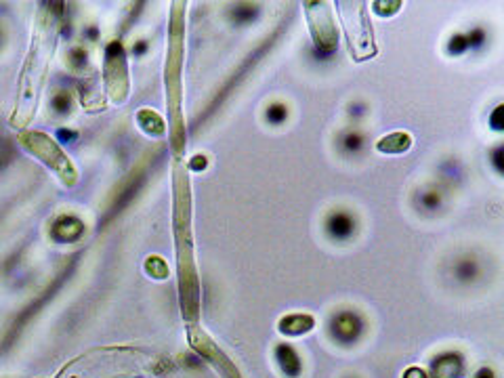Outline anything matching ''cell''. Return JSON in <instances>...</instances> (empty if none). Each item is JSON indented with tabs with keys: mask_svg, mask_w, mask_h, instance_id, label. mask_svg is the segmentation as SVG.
I'll return each mask as SVG.
<instances>
[{
	"mask_svg": "<svg viewBox=\"0 0 504 378\" xmlns=\"http://www.w3.org/2000/svg\"><path fill=\"white\" fill-rule=\"evenodd\" d=\"M328 231L332 238L336 240H343V238H349L353 233V219L349 214H343V212H336L332 214L330 221H328Z\"/></svg>",
	"mask_w": 504,
	"mask_h": 378,
	"instance_id": "2",
	"label": "cell"
},
{
	"mask_svg": "<svg viewBox=\"0 0 504 378\" xmlns=\"http://www.w3.org/2000/svg\"><path fill=\"white\" fill-rule=\"evenodd\" d=\"M422 202H425V204L428 206V208H433L435 204H439V198H437V196H427L425 200H422Z\"/></svg>",
	"mask_w": 504,
	"mask_h": 378,
	"instance_id": "8",
	"label": "cell"
},
{
	"mask_svg": "<svg viewBox=\"0 0 504 378\" xmlns=\"http://www.w3.org/2000/svg\"><path fill=\"white\" fill-rule=\"evenodd\" d=\"M267 118H269L271 122H281L286 118V107L284 105H273L269 107V112H267Z\"/></svg>",
	"mask_w": 504,
	"mask_h": 378,
	"instance_id": "5",
	"label": "cell"
},
{
	"mask_svg": "<svg viewBox=\"0 0 504 378\" xmlns=\"http://www.w3.org/2000/svg\"><path fill=\"white\" fill-rule=\"evenodd\" d=\"M359 147H361V137L357 132H351V135L345 137V150L355 151V150H359Z\"/></svg>",
	"mask_w": 504,
	"mask_h": 378,
	"instance_id": "6",
	"label": "cell"
},
{
	"mask_svg": "<svg viewBox=\"0 0 504 378\" xmlns=\"http://www.w3.org/2000/svg\"><path fill=\"white\" fill-rule=\"evenodd\" d=\"M456 368H458V361L454 357H448V359L437 361L435 372H437V376H439V378H452V376H454V372H456Z\"/></svg>",
	"mask_w": 504,
	"mask_h": 378,
	"instance_id": "4",
	"label": "cell"
},
{
	"mask_svg": "<svg viewBox=\"0 0 504 378\" xmlns=\"http://www.w3.org/2000/svg\"><path fill=\"white\" fill-rule=\"evenodd\" d=\"M473 273H475V267H473L471 263H464V265L460 267V277H464V279H466V277H471Z\"/></svg>",
	"mask_w": 504,
	"mask_h": 378,
	"instance_id": "7",
	"label": "cell"
},
{
	"mask_svg": "<svg viewBox=\"0 0 504 378\" xmlns=\"http://www.w3.org/2000/svg\"><path fill=\"white\" fill-rule=\"evenodd\" d=\"M277 357L281 361V368H284L288 374H296L301 370L299 357L294 355V351L290 349V347H279V349H277Z\"/></svg>",
	"mask_w": 504,
	"mask_h": 378,
	"instance_id": "3",
	"label": "cell"
},
{
	"mask_svg": "<svg viewBox=\"0 0 504 378\" xmlns=\"http://www.w3.org/2000/svg\"><path fill=\"white\" fill-rule=\"evenodd\" d=\"M361 332V324L353 313H343L334 320V334L340 340H353Z\"/></svg>",
	"mask_w": 504,
	"mask_h": 378,
	"instance_id": "1",
	"label": "cell"
},
{
	"mask_svg": "<svg viewBox=\"0 0 504 378\" xmlns=\"http://www.w3.org/2000/svg\"><path fill=\"white\" fill-rule=\"evenodd\" d=\"M405 378H425V374H422L420 370H416V368H414V370H410V372L405 374Z\"/></svg>",
	"mask_w": 504,
	"mask_h": 378,
	"instance_id": "9",
	"label": "cell"
}]
</instances>
